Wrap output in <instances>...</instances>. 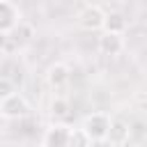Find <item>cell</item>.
I'll use <instances>...</instances> for the list:
<instances>
[{
	"label": "cell",
	"instance_id": "1",
	"mask_svg": "<svg viewBox=\"0 0 147 147\" xmlns=\"http://www.w3.org/2000/svg\"><path fill=\"white\" fill-rule=\"evenodd\" d=\"M110 115L108 113H103V110H96V113H90V115H85V119H83V131L87 133V138L92 140V142H101V140H106V136H108V129H110Z\"/></svg>",
	"mask_w": 147,
	"mask_h": 147
},
{
	"label": "cell",
	"instance_id": "2",
	"mask_svg": "<svg viewBox=\"0 0 147 147\" xmlns=\"http://www.w3.org/2000/svg\"><path fill=\"white\" fill-rule=\"evenodd\" d=\"M30 113V103H28V99L23 96V94H11V96H7L2 103H0V115L5 117V119H21V117H25Z\"/></svg>",
	"mask_w": 147,
	"mask_h": 147
},
{
	"label": "cell",
	"instance_id": "3",
	"mask_svg": "<svg viewBox=\"0 0 147 147\" xmlns=\"http://www.w3.org/2000/svg\"><path fill=\"white\" fill-rule=\"evenodd\" d=\"M69 131L71 126L64 122H53L41 138V147H69Z\"/></svg>",
	"mask_w": 147,
	"mask_h": 147
},
{
	"label": "cell",
	"instance_id": "4",
	"mask_svg": "<svg viewBox=\"0 0 147 147\" xmlns=\"http://www.w3.org/2000/svg\"><path fill=\"white\" fill-rule=\"evenodd\" d=\"M103 16H106V11H103L101 7H96V5H85V7L80 9V14H78V25H80L83 30L96 32V30L103 28Z\"/></svg>",
	"mask_w": 147,
	"mask_h": 147
},
{
	"label": "cell",
	"instance_id": "5",
	"mask_svg": "<svg viewBox=\"0 0 147 147\" xmlns=\"http://www.w3.org/2000/svg\"><path fill=\"white\" fill-rule=\"evenodd\" d=\"M69 67L64 62H53L48 69H46V83L53 87V90H60L69 83Z\"/></svg>",
	"mask_w": 147,
	"mask_h": 147
},
{
	"label": "cell",
	"instance_id": "6",
	"mask_svg": "<svg viewBox=\"0 0 147 147\" xmlns=\"http://www.w3.org/2000/svg\"><path fill=\"white\" fill-rule=\"evenodd\" d=\"M129 138H131V126L124 119H110V129H108L106 140L119 147V145H126Z\"/></svg>",
	"mask_w": 147,
	"mask_h": 147
},
{
	"label": "cell",
	"instance_id": "7",
	"mask_svg": "<svg viewBox=\"0 0 147 147\" xmlns=\"http://www.w3.org/2000/svg\"><path fill=\"white\" fill-rule=\"evenodd\" d=\"M99 51L103 53V55H119L122 51H124V39L119 37V34H108V32H103L101 37H99Z\"/></svg>",
	"mask_w": 147,
	"mask_h": 147
},
{
	"label": "cell",
	"instance_id": "8",
	"mask_svg": "<svg viewBox=\"0 0 147 147\" xmlns=\"http://www.w3.org/2000/svg\"><path fill=\"white\" fill-rule=\"evenodd\" d=\"M16 21H18V9L7 2V0H0V30L2 32H9L16 28Z\"/></svg>",
	"mask_w": 147,
	"mask_h": 147
},
{
	"label": "cell",
	"instance_id": "9",
	"mask_svg": "<svg viewBox=\"0 0 147 147\" xmlns=\"http://www.w3.org/2000/svg\"><path fill=\"white\" fill-rule=\"evenodd\" d=\"M103 32H108V34H124V30H126V18H124V14H119V11H108L106 16H103V28H101Z\"/></svg>",
	"mask_w": 147,
	"mask_h": 147
},
{
	"label": "cell",
	"instance_id": "10",
	"mask_svg": "<svg viewBox=\"0 0 147 147\" xmlns=\"http://www.w3.org/2000/svg\"><path fill=\"white\" fill-rule=\"evenodd\" d=\"M69 110H71V106H69V101L64 99V96H55L53 101H51V115H53V119L55 122H62L67 115H69Z\"/></svg>",
	"mask_w": 147,
	"mask_h": 147
},
{
	"label": "cell",
	"instance_id": "11",
	"mask_svg": "<svg viewBox=\"0 0 147 147\" xmlns=\"http://www.w3.org/2000/svg\"><path fill=\"white\" fill-rule=\"evenodd\" d=\"M69 147H92V140L83 129H71L69 131Z\"/></svg>",
	"mask_w": 147,
	"mask_h": 147
},
{
	"label": "cell",
	"instance_id": "12",
	"mask_svg": "<svg viewBox=\"0 0 147 147\" xmlns=\"http://www.w3.org/2000/svg\"><path fill=\"white\" fill-rule=\"evenodd\" d=\"M14 92H16V90H14V83H11L9 78H2V76H0V103H2L7 96H11Z\"/></svg>",
	"mask_w": 147,
	"mask_h": 147
},
{
	"label": "cell",
	"instance_id": "13",
	"mask_svg": "<svg viewBox=\"0 0 147 147\" xmlns=\"http://www.w3.org/2000/svg\"><path fill=\"white\" fill-rule=\"evenodd\" d=\"M7 44H9V34H7V32H2V30H0V53H2V51H5V48H7Z\"/></svg>",
	"mask_w": 147,
	"mask_h": 147
},
{
	"label": "cell",
	"instance_id": "14",
	"mask_svg": "<svg viewBox=\"0 0 147 147\" xmlns=\"http://www.w3.org/2000/svg\"><path fill=\"white\" fill-rule=\"evenodd\" d=\"M83 2H87V5H92V0H83Z\"/></svg>",
	"mask_w": 147,
	"mask_h": 147
}]
</instances>
